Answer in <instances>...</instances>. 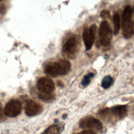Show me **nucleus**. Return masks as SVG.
<instances>
[{
  "mask_svg": "<svg viewBox=\"0 0 134 134\" xmlns=\"http://www.w3.org/2000/svg\"><path fill=\"white\" fill-rule=\"evenodd\" d=\"M132 9L130 6H127L122 13V29L123 36L128 39L132 37L133 34V24L131 21Z\"/></svg>",
  "mask_w": 134,
  "mask_h": 134,
  "instance_id": "nucleus-1",
  "label": "nucleus"
},
{
  "mask_svg": "<svg viewBox=\"0 0 134 134\" xmlns=\"http://www.w3.org/2000/svg\"><path fill=\"white\" fill-rule=\"evenodd\" d=\"M79 40L76 37H70L62 47V52L64 57L74 58L79 48Z\"/></svg>",
  "mask_w": 134,
  "mask_h": 134,
  "instance_id": "nucleus-2",
  "label": "nucleus"
},
{
  "mask_svg": "<svg viewBox=\"0 0 134 134\" xmlns=\"http://www.w3.org/2000/svg\"><path fill=\"white\" fill-rule=\"evenodd\" d=\"M80 127L82 129H85L92 131L101 132L103 131V125L101 122L97 119L88 116L83 118L79 122Z\"/></svg>",
  "mask_w": 134,
  "mask_h": 134,
  "instance_id": "nucleus-3",
  "label": "nucleus"
},
{
  "mask_svg": "<svg viewBox=\"0 0 134 134\" xmlns=\"http://www.w3.org/2000/svg\"><path fill=\"white\" fill-rule=\"evenodd\" d=\"M112 37V32L111 28L106 21H103L101 23L99 29V42L103 46H108Z\"/></svg>",
  "mask_w": 134,
  "mask_h": 134,
  "instance_id": "nucleus-4",
  "label": "nucleus"
},
{
  "mask_svg": "<svg viewBox=\"0 0 134 134\" xmlns=\"http://www.w3.org/2000/svg\"><path fill=\"white\" fill-rule=\"evenodd\" d=\"M97 27L95 24H93L90 28H85L83 33V39L85 49L90 50L94 43L96 35Z\"/></svg>",
  "mask_w": 134,
  "mask_h": 134,
  "instance_id": "nucleus-5",
  "label": "nucleus"
},
{
  "mask_svg": "<svg viewBox=\"0 0 134 134\" xmlns=\"http://www.w3.org/2000/svg\"><path fill=\"white\" fill-rule=\"evenodd\" d=\"M21 110V104L17 100H10L7 103L4 109V114L9 117L18 116Z\"/></svg>",
  "mask_w": 134,
  "mask_h": 134,
  "instance_id": "nucleus-6",
  "label": "nucleus"
},
{
  "mask_svg": "<svg viewBox=\"0 0 134 134\" xmlns=\"http://www.w3.org/2000/svg\"><path fill=\"white\" fill-rule=\"evenodd\" d=\"M38 89L43 93H52L55 88V85L52 80L47 77H42L37 83Z\"/></svg>",
  "mask_w": 134,
  "mask_h": 134,
  "instance_id": "nucleus-7",
  "label": "nucleus"
},
{
  "mask_svg": "<svg viewBox=\"0 0 134 134\" xmlns=\"http://www.w3.org/2000/svg\"><path fill=\"white\" fill-rule=\"evenodd\" d=\"M41 109V106L35 101L32 100H28L26 102L25 112L27 116H34L40 113Z\"/></svg>",
  "mask_w": 134,
  "mask_h": 134,
  "instance_id": "nucleus-8",
  "label": "nucleus"
},
{
  "mask_svg": "<svg viewBox=\"0 0 134 134\" xmlns=\"http://www.w3.org/2000/svg\"><path fill=\"white\" fill-rule=\"evenodd\" d=\"M44 73L52 77H56L60 75L59 65L58 62H50L48 63L44 68Z\"/></svg>",
  "mask_w": 134,
  "mask_h": 134,
  "instance_id": "nucleus-9",
  "label": "nucleus"
},
{
  "mask_svg": "<svg viewBox=\"0 0 134 134\" xmlns=\"http://www.w3.org/2000/svg\"><path fill=\"white\" fill-rule=\"evenodd\" d=\"M112 114L116 119L124 118L127 114L126 105H117L110 108Z\"/></svg>",
  "mask_w": 134,
  "mask_h": 134,
  "instance_id": "nucleus-10",
  "label": "nucleus"
},
{
  "mask_svg": "<svg viewBox=\"0 0 134 134\" xmlns=\"http://www.w3.org/2000/svg\"><path fill=\"white\" fill-rule=\"evenodd\" d=\"M60 70V75H63L67 74L70 70L71 64L70 62L65 60H61L58 62Z\"/></svg>",
  "mask_w": 134,
  "mask_h": 134,
  "instance_id": "nucleus-11",
  "label": "nucleus"
},
{
  "mask_svg": "<svg viewBox=\"0 0 134 134\" xmlns=\"http://www.w3.org/2000/svg\"><path fill=\"white\" fill-rule=\"evenodd\" d=\"M114 30V33L115 35H117L120 29V16L118 13L116 12L113 17Z\"/></svg>",
  "mask_w": 134,
  "mask_h": 134,
  "instance_id": "nucleus-12",
  "label": "nucleus"
},
{
  "mask_svg": "<svg viewBox=\"0 0 134 134\" xmlns=\"http://www.w3.org/2000/svg\"><path fill=\"white\" fill-rule=\"evenodd\" d=\"M113 81L114 80L112 77H111L109 75H107L105 76L102 80V84H101L102 87L105 89L108 88L113 84Z\"/></svg>",
  "mask_w": 134,
  "mask_h": 134,
  "instance_id": "nucleus-13",
  "label": "nucleus"
},
{
  "mask_svg": "<svg viewBox=\"0 0 134 134\" xmlns=\"http://www.w3.org/2000/svg\"><path fill=\"white\" fill-rule=\"evenodd\" d=\"M60 129L57 125H51L48 127L42 134H59Z\"/></svg>",
  "mask_w": 134,
  "mask_h": 134,
  "instance_id": "nucleus-14",
  "label": "nucleus"
},
{
  "mask_svg": "<svg viewBox=\"0 0 134 134\" xmlns=\"http://www.w3.org/2000/svg\"><path fill=\"white\" fill-rule=\"evenodd\" d=\"M94 75L93 73H90L88 74L85 75L83 78L82 81V85L84 86H87L91 81V79L94 76Z\"/></svg>",
  "mask_w": 134,
  "mask_h": 134,
  "instance_id": "nucleus-15",
  "label": "nucleus"
},
{
  "mask_svg": "<svg viewBox=\"0 0 134 134\" xmlns=\"http://www.w3.org/2000/svg\"><path fill=\"white\" fill-rule=\"evenodd\" d=\"M39 97L43 100H50L54 98V95L52 93H40L39 94Z\"/></svg>",
  "mask_w": 134,
  "mask_h": 134,
  "instance_id": "nucleus-16",
  "label": "nucleus"
},
{
  "mask_svg": "<svg viewBox=\"0 0 134 134\" xmlns=\"http://www.w3.org/2000/svg\"><path fill=\"white\" fill-rule=\"evenodd\" d=\"M100 17L103 19H106V18H110V14L109 12L107 10H104L102 11L100 13Z\"/></svg>",
  "mask_w": 134,
  "mask_h": 134,
  "instance_id": "nucleus-17",
  "label": "nucleus"
},
{
  "mask_svg": "<svg viewBox=\"0 0 134 134\" xmlns=\"http://www.w3.org/2000/svg\"><path fill=\"white\" fill-rule=\"evenodd\" d=\"M77 134H96V133L94 131L88 130H85L79 132Z\"/></svg>",
  "mask_w": 134,
  "mask_h": 134,
  "instance_id": "nucleus-18",
  "label": "nucleus"
},
{
  "mask_svg": "<svg viewBox=\"0 0 134 134\" xmlns=\"http://www.w3.org/2000/svg\"><path fill=\"white\" fill-rule=\"evenodd\" d=\"M2 107V104H1V103L0 102V111H1V110Z\"/></svg>",
  "mask_w": 134,
  "mask_h": 134,
  "instance_id": "nucleus-19",
  "label": "nucleus"
},
{
  "mask_svg": "<svg viewBox=\"0 0 134 134\" xmlns=\"http://www.w3.org/2000/svg\"><path fill=\"white\" fill-rule=\"evenodd\" d=\"M133 9H134V7H133Z\"/></svg>",
  "mask_w": 134,
  "mask_h": 134,
  "instance_id": "nucleus-20",
  "label": "nucleus"
}]
</instances>
